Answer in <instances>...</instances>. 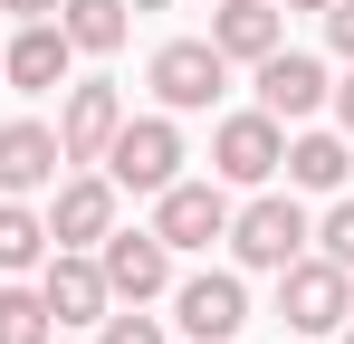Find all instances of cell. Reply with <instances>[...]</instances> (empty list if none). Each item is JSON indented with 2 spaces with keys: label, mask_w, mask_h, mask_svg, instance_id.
<instances>
[{
  "label": "cell",
  "mask_w": 354,
  "mask_h": 344,
  "mask_svg": "<svg viewBox=\"0 0 354 344\" xmlns=\"http://www.w3.org/2000/svg\"><path fill=\"white\" fill-rule=\"evenodd\" d=\"M278 316H288L297 335H335L354 316V278L335 258H288V268H278Z\"/></svg>",
  "instance_id": "6da1fadb"
},
{
  "label": "cell",
  "mask_w": 354,
  "mask_h": 344,
  "mask_svg": "<svg viewBox=\"0 0 354 344\" xmlns=\"http://www.w3.org/2000/svg\"><path fill=\"white\" fill-rule=\"evenodd\" d=\"M106 182H115V191H163V182H182V134L163 124V115L115 124V144H106Z\"/></svg>",
  "instance_id": "7a4b0ae2"
},
{
  "label": "cell",
  "mask_w": 354,
  "mask_h": 344,
  "mask_svg": "<svg viewBox=\"0 0 354 344\" xmlns=\"http://www.w3.org/2000/svg\"><path fill=\"white\" fill-rule=\"evenodd\" d=\"M67 57H77V39L58 19H19V39L0 48V86L10 96H48V86H67Z\"/></svg>",
  "instance_id": "3957f363"
},
{
  "label": "cell",
  "mask_w": 354,
  "mask_h": 344,
  "mask_svg": "<svg viewBox=\"0 0 354 344\" xmlns=\"http://www.w3.org/2000/svg\"><path fill=\"white\" fill-rule=\"evenodd\" d=\"M221 77H230V57L211 48V39H173V48H153V96L173 115H201L221 96Z\"/></svg>",
  "instance_id": "277c9868"
},
{
  "label": "cell",
  "mask_w": 354,
  "mask_h": 344,
  "mask_svg": "<svg viewBox=\"0 0 354 344\" xmlns=\"http://www.w3.org/2000/svg\"><path fill=\"white\" fill-rule=\"evenodd\" d=\"M278 153H288V124H278L268 106H259V115H230V124L211 134V172H221V182H268Z\"/></svg>",
  "instance_id": "5b68a950"
},
{
  "label": "cell",
  "mask_w": 354,
  "mask_h": 344,
  "mask_svg": "<svg viewBox=\"0 0 354 344\" xmlns=\"http://www.w3.org/2000/svg\"><path fill=\"white\" fill-rule=\"evenodd\" d=\"M230 249H239V268H288L297 249H306V211L268 191V201H249L230 220Z\"/></svg>",
  "instance_id": "8992f818"
},
{
  "label": "cell",
  "mask_w": 354,
  "mask_h": 344,
  "mask_svg": "<svg viewBox=\"0 0 354 344\" xmlns=\"http://www.w3.org/2000/svg\"><path fill=\"white\" fill-rule=\"evenodd\" d=\"M96 249H106V258H96V268H106V287H115V296H134V306L173 287V249H163L153 229H106Z\"/></svg>",
  "instance_id": "52a82bcc"
},
{
  "label": "cell",
  "mask_w": 354,
  "mask_h": 344,
  "mask_svg": "<svg viewBox=\"0 0 354 344\" xmlns=\"http://www.w3.org/2000/svg\"><path fill=\"white\" fill-rule=\"evenodd\" d=\"M153 239H163V249H211V239H230V201H221L211 182H163Z\"/></svg>",
  "instance_id": "ba28073f"
},
{
  "label": "cell",
  "mask_w": 354,
  "mask_h": 344,
  "mask_svg": "<svg viewBox=\"0 0 354 344\" xmlns=\"http://www.w3.org/2000/svg\"><path fill=\"white\" fill-rule=\"evenodd\" d=\"M39 296H48V316H58V325H106V306H115L106 268H96V258H77V249H58V258H48Z\"/></svg>",
  "instance_id": "9c48e42d"
},
{
  "label": "cell",
  "mask_w": 354,
  "mask_h": 344,
  "mask_svg": "<svg viewBox=\"0 0 354 344\" xmlns=\"http://www.w3.org/2000/svg\"><path fill=\"white\" fill-rule=\"evenodd\" d=\"M115 124H124L115 86H67V115H58V153H67V163H106Z\"/></svg>",
  "instance_id": "30bf717a"
},
{
  "label": "cell",
  "mask_w": 354,
  "mask_h": 344,
  "mask_svg": "<svg viewBox=\"0 0 354 344\" xmlns=\"http://www.w3.org/2000/svg\"><path fill=\"white\" fill-rule=\"evenodd\" d=\"M259 106L278 115V124L316 115V106H326V67H316V57H297V48H268V57H259Z\"/></svg>",
  "instance_id": "8fae6325"
},
{
  "label": "cell",
  "mask_w": 354,
  "mask_h": 344,
  "mask_svg": "<svg viewBox=\"0 0 354 344\" xmlns=\"http://www.w3.org/2000/svg\"><path fill=\"white\" fill-rule=\"evenodd\" d=\"M182 335H201V344H230L239 325H249V296H239V278H221V268H211V278H182Z\"/></svg>",
  "instance_id": "7c38bea8"
},
{
  "label": "cell",
  "mask_w": 354,
  "mask_h": 344,
  "mask_svg": "<svg viewBox=\"0 0 354 344\" xmlns=\"http://www.w3.org/2000/svg\"><path fill=\"white\" fill-rule=\"evenodd\" d=\"M115 229V182H58V211H48V239L58 249H86V239H106Z\"/></svg>",
  "instance_id": "4fadbf2b"
},
{
  "label": "cell",
  "mask_w": 354,
  "mask_h": 344,
  "mask_svg": "<svg viewBox=\"0 0 354 344\" xmlns=\"http://www.w3.org/2000/svg\"><path fill=\"white\" fill-rule=\"evenodd\" d=\"M58 134L48 124H0V191H39V182H58Z\"/></svg>",
  "instance_id": "5bb4252c"
},
{
  "label": "cell",
  "mask_w": 354,
  "mask_h": 344,
  "mask_svg": "<svg viewBox=\"0 0 354 344\" xmlns=\"http://www.w3.org/2000/svg\"><path fill=\"white\" fill-rule=\"evenodd\" d=\"M211 48L259 67V57L278 48V0H221V10H211Z\"/></svg>",
  "instance_id": "9a60e30c"
},
{
  "label": "cell",
  "mask_w": 354,
  "mask_h": 344,
  "mask_svg": "<svg viewBox=\"0 0 354 344\" xmlns=\"http://www.w3.org/2000/svg\"><path fill=\"white\" fill-rule=\"evenodd\" d=\"M278 163H288L297 191H345V172H354V163H345V134H297Z\"/></svg>",
  "instance_id": "2e32d148"
},
{
  "label": "cell",
  "mask_w": 354,
  "mask_h": 344,
  "mask_svg": "<svg viewBox=\"0 0 354 344\" xmlns=\"http://www.w3.org/2000/svg\"><path fill=\"white\" fill-rule=\"evenodd\" d=\"M58 29L77 48H124V0H58Z\"/></svg>",
  "instance_id": "e0dca14e"
},
{
  "label": "cell",
  "mask_w": 354,
  "mask_h": 344,
  "mask_svg": "<svg viewBox=\"0 0 354 344\" xmlns=\"http://www.w3.org/2000/svg\"><path fill=\"white\" fill-rule=\"evenodd\" d=\"M48 258V220H29L19 201H0V268L19 278V268H39Z\"/></svg>",
  "instance_id": "ac0fdd59"
},
{
  "label": "cell",
  "mask_w": 354,
  "mask_h": 344,
  "mask_svg": "<svg viewBox=\"0 0 354 344\" xmlns=\"http://www.w3.org/2000/svg\"><path fill=\"white\" fill-rule=\"evenodd\" d=\"M48 296L39 287H0V344H48Z\"/></svg>",
  "instance_id": "d6986e66"
},
{
  "label": "cell",
  "mask_w": 354,
  "mask_h": 344,
  "mask_svg": "<svg viewBox=\"0 0 354 344\" xmlns=\"http://www.w3.org/2000/svg\"><path fill=\"white\" fill-rule=\"evenodd\" d=\"M316 239H326V258H335V268H345V278H354V201H335Z\"/></svg>",
  "instance_id": "ffe728a7"
},
{
  "label": "cell",
  "mask_w": 354,
  "mask_h": 344,
  "mask_svg": "<svg viewBox=\"0 0 354 344\" xmlns=\"http://www.w3.org/2000/svg\"><path fill=\"white\" fill-rule=\"evenodd\" d=\"M96 344H163V325H153V316H106Z\"/></svg>",
  "instance_id": "44dd1931"
},
{
  "label": "cell",
  "mask_w": 354,
  "mask_h": 344,
  "mask_svg": "<svg viewBox=\"0 0 354 344\" xmlns=\"http://www.w3.org/2000/svg\"><path fill=\"white\" fill-rule=\"evenodd\" d=\"M326 39H335V48L354 57V0H326Z\"/></svg>",
  "instance_id": "7402d4cb"
},
{
  "label": "cell",
  "mask_w": 354,
  "mask_h": 344,
  "mask_svg": "<svg viewBox=\"0 0 354 344\" xmlns=\"http://www.w3.org/2000/svg\"><path fill=\"white\" fill-rule=\"evenodd\" d=\"M10 19H58V0H0Z\"/></svg>",
  "instance_id": "603a6c76"
},
{
  "label": "cell",
  "mask_w": 354,
  "mask_h": 344,
  "mask_svg": "<svg viewBox=\"0 0 354 344\" xmlns=\"http://www.w3.org/2000/svg\"><path fill=\"white\" fill-rule=\"evenodd\" d=\"M335 115H345V134H354V77H345V86H335Z\"/></svg>",
  "instance_id": "cb8c5ba5"
},
{
  "label": "cell",
  "mask_w": 354,
  "mask_h": 344,
  "mask_svg": "<svg viewBox=\"0 0 354 344\" xmlns=\"http://www.w3.org/2000/svg\"><path fill=\"white\" fill-rule=\"evenodd\" d=\"M124 10H163V0H124Z\"/></svg>",
  "instance_id": "d4e9b609"
},
{
  "label": "cell",
  "mask_w": 354,
  "mask_h": 344,
  "mask_svg": "<svg viewBox=\"0 0 354 344\" xmlns=\"http://www.w3.org/2000/svg\"><path fill=\"white\" fill-rule=\"evenodd\" d=\"M288 10H326V0H288Z\"/></svg>",
  "instance_id": "484cf974"
},
{
  "label": "cell",
  "mask_w": 354,
  "mask_h": 344,
  "mask_svg": "<svg viewBox=\"0 0 354 344\" xmlns=\"http://www.w3.org/2000/svg\"><path fill=\"white\" fill-rule=\"evenodd\" d=\"M345 344H354V335H345Z\"/></svg>",
  "instance_id": "4316f807"
}]
</instances>
